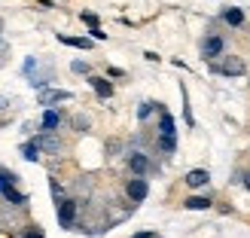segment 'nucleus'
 I'll return each instance as SVG.
<instances>
[{
	"label": "nucleus",
	"mask_w": 250,
	"mask_h": 238,
	"mask_svg": "<svg viewBox=\"0 0 250 238\" xmlns=\"http://www.w3.org/2000/svg\"><path fill=\"white\" fill-rule=\"evenodd\" d=\"M183 119H186V125H195V119H192V110H189V95H186V89H183Z\"/></svg>",
	"instance_id": "obj_19"
},
{
	"label": "nucleus",
	"mask_w": 250,
	"mask_h": 238,
	"mask_svg": "<svg viewBox=\"0 0 250 238\" xmlns=\"http://www.w3.org/2000/svg\"><path fill=\"white\" fill-rule=\"evenodd\" d=\"M3 198H6L9 205H16V208H24V205H28V195H24V193H19L16 186H9V190L3 193Z\"/></svg>",
	"instance_id": "obj_15"
},
{
	"label": "nucleus",
	"mask_w": 250,
	"mask_h": 238,
	"mask_svg": "<svg viewBox=\"0 0 250 238\" xmlns=\"http://www.w3.org/2000/svg\"><path fill=\"white\" fill-rule=\"evenodd\" d=\"M58 43H64V46H73V49H83V52H89V49L95 46L89 37H70V34H58Z\"/></svg>",
	"instance_id": "obj_12"
},
{
	"label": "nucleus",
	"mask_w": 250,
	"mask_h": 238,
	"mask_svg": "<svg viewBox=\"0 0 250 238\" xmlns=\"http://www.w3.org/2000/svg\"><path fill=\"white\" fill-rule=\"evenodd\" d=\"M159 150L162 153H177V125L174 116L165 110V104H159Z\"/></svg>",
	"instance_id": "obj_1"
},
{
	"label": "nucleus",
	"mask_w": 250,
	"mask_h": 238,
	"mask_svg": "<svg viewBox=\"0 0 250 238\" xmlns=\"http://www.w3.org/2000/svg\"><path fill=\"white\" fill-rule=\"evenodd\" d=\"M128 238H156V232H153V229H144V232H134V235H128Z\"/></svg>",
	"instance_id": "obj_26"
},
{
	"label": "nucleus",
	"mask_w": 250,
	"mask_h": 238,
	"mask_svg": "<svg viewBox=\"0 0 250 238\" xmlns=\"http://www.w3.org/2000/svg\"><path fill=\"white\" fill-rule=\"evenodd\" d=\"M61 110H55V107H46L43 110V116H40V129L43 131H58V125H61Z\"/></svg>",
	"instance_id": "obj_9"
},
{
	"label": "nucleus",
	"mask_w": 250,
	"mask_h": 238,
	"mask_svg": "<svg viewBox=\"0 0 250 238\" xmlns=\"http://www.w3.org/2000/svg\"><path fill=\"white\" fill-rule=\"evenodd\" d=\"M24 238H43V229H40V226H28Z\"/></svg>",
	"instance_id": "obj_24"
},
{
	"label": "nucleus",
	"mask_w": 250,
	"mask_h": 238,
	"mask_svg": "<svg viewBox=\"0 0 250 238\" xmlns=\"http://www.w3.org/2000/svg\"><path fill=\"white\" fill-rule=\"evenodd\" d=\"M128 168H131V174H141V177H146L149 168H153V162H149L146 153H141V150H131V153H128Z\"/></svg>",
	"instance_id": "obj_7"
},
{
	"label": "nucleus",
	"mask_w": 250,
	"mask_h": 238,
	"mask_svg": "<svg viewBox=\"0 0 250 238\" xmlns=\"http://www.w3.org/2000/svg\"><path fill=\"white\" fill-rule=\"evenodd\" d=\"M107 77H125V70H119V67H107Z\"/></svg>",
	"instance_id": "obj_28"
},
{
	"label": "nucleus",
	"mask_w": 250,
	"mask_h": 238,
	"mask_svg": "<svg viewBox=\"0 0 250 238\" xmlns=\"http://www.w3.org/2000/svg\"><path fill=\"white\" fill-rule=\"evenodd\" d=\"M73 129H77V131L89 129V119H85V116H77V119H73Z\"/></svg>",
	"instance_id": "obj_25"
},
{
	"label": "nucleus",
	"mask_w": 250,
	"mask_h": 238,
	"mask_svg": "<svg viewBox=\"0 0 250 238\" xmlns=\"http://www.w3.org/2000/svg\"><path fill=\"white\" fill-rule=\"evenodd\" d=\"M34 141L40 144V150H46V153H58V150H61V141H58L55 131H40Z\"/></svg>",
	"instance_id": "obj_11"
},
{
	"label": "nucleus",
	"mask_w": 250,
	"mask_h": 238,
	"mask_svg": "<svg viewBox=\"0 0 250 238\" xmlns=\"http://www.w3.org/2000/svg\"><path fill=\"white\" fill-rule=\"evenodd\" d=\"M186 186H192V190H205V186L210 183V171L205 168H192V171H186Z\"/></svg>",
	"instance_id": "obj_8"
},
{
	"label": "nucleus",
	"mask_w": 250,
	"mask_h": 238,
	"mask_svg": "<svg viewBox=\"0 0 250 238\" xmlns=\"http://www.w3.org/2000/svg\"><path fill=\"white\" fill-rule=\"evenodd\" d=\"M89 34H92V40H107V34H104L101 28H92Z\"/></svg>",
	"instance_id": "obj_27"
},
{
	"label": "nucleus",
	"mask_w": 250,
	"mask_h": 238,
	"mask_svg": "<svg viewBox=\"0 0 250 238\" xmlns=\"http://www.w3.org/2000/svg\"><path fill=\"white\" fill-rule=\"evenodd\" d=\"M223 52H226V40H223L220 34H208L205 40H202V58H205V61H214V58H220Z\"/></svg>",
	"instance_id": "obj_3"
},
{
	"label": "nucleus",
	"mask_w": 250,
	"mask_h": 238,
	"mask_svg": "<svg viewBox=\"0 0 250 238\" xmlns=\"http://www.w3.org/2000/svg\"><path fill=\"white\" fill-rule=\"evenodd\" d=\"M77 211H80V205L73 202V198H61V202H58V226L61 229H73V223H77Z\"/></svg>",
	"instance_id": "obj_4"
},
{
	"label": "nucleus",
	"mask_w": 250,
	"mask_h": 238,
	"mask_svg": "<svg viewBox=\"0 0 250 238\" xmlns=\"http://www.w3.org/2000/svg\"><path fill=\"white\" fill-rule=\"evenodd\" d=\"M16 174H12V171H6V168H0V195H3L6 190H9V186H16Z\"/></svg>",
	"instance_id": "obj_17"
},
{
	"label": "nucleus",
	"mask_w": 250,
	"mask_h": 238,
	"mask_svg": "<svg viewBox=\"0 0 250 238\" xmlns=\"http://www.w3.org/2000/svg\"><path fill=\"white\" fill-rule=\"evenodd\" d=\"M210 73H217V77H244L247 73V61L238 58V55H220L214 61H208Z\"/></svg>",
	"instance_id": "obj_2"
},
{
	"label": "nucleus",
	"mask_w": 250,
	"mask_h": 238,
	"mask_svg": "<svg viewBox=\"0 0 250 238\" xmlns=\"http://www.w3.org/2000/svg\"><path fill=\"white\" fill-rule=\"evenodd\" d=\"M80 19L89 24V28H98V16H95V12H80Z\"/></svg>",
	"instance_id": "obj_22"
},
{
	"label": "nucleus",
	"mask_w": 250,
	"mask_h": 238,
	"mask_svg": "<svg viewBox=\"0 0 250 238\" xmlns=\"http://www.w3.org/2000/svg\"><path fill=\"white\" fill-rule=\"evenodd\" d=\"M125 195L131 198L134 205H141L144 198L149 195V183H146V177H141V174H134V177L125 183Z\"/></svg>",
	"instance_id": "obj_5"
},
{
	"label": "nucleus",
	"mask_w": 250,
	"mask_h": 238,
	"mask_svg": "<svg viewBox=\"0 0 250 238\" xmlns=\"http://www.w3.org/2000/svg\"><path fill=\"white\" fill-rule=\"evenodd\" d=\"M156 110H159V104H153V101H144L141 107H137V119H141V122H146L149 116L156 113Z\"/></svg>",
	"instance_id": "obj_18"
},
{
	"label": "nucleus",
	"mask_w": 250,
	"mask_h": 238,
	"mask_svg": "<svg viewBox=\"0 0 250 238\" xmlns=\"http://www.w3.org/2000/svg\"><path fill=\"white\" fill-rule=\"evenodd\" d=\"M223 22L232 24V28H241V24H244V9H238V6H226V9H223Z\"/></svg>",
	"instance_id": "obj_13"
},
{
	"label": "nucleus",
	"mask_w": 250,
	"mask_h": 238,
	"mask_svg": "<svg viewBox=\"0 0 250 238\" xmlns=\"http://www.w3.org/2000/svg\"><path fill=\"white\" fill-rule=\"evenodd\" d=\"M49 190H52V195H55V202H61V198H64V190H61V183H58L55 177H49Z\"/></svg>",
	"instance_id": "obj_21"
},
{
	"label": "nucleus",
	"mask_w": 250,
	"mask_h": 238,
	"mask_svg": "<svg viewBox=\"0 0 250 238\" xmlns=\"http://www.w3.org/2000/svg\"><path fill=\"white\" fill-rule=\"evenodd\" d=\"M37 65H40L37 58H28V61L21 65V73H24V77H34V73H37Z\"/></svg>",
	"instance_id": "obj_20"
},
{
	"label": "nucleus",
	"mask_w": 250,
	"mask_h": 238,
	"mask_svg": "<svg viewBox=\"0 0 250 238\" xmlns=\"http://www.w3.org/2000/svg\"><path fill=\"white\" fill-rule=\"evenodd\" d=\"M70 70H73V73H89V61H73Z\"/></svg>",
	"instance_id": "obj_23"
},
{
	"label": "nucleus",
	"mask_w": 250,
	"mask_h": 238,
	"mask_svg": "<svg viewBox=\"0 0 250 238\" xmlns=\"http://www.w3.org/2000/svg\"><path fill=\"white\" fill-rule=\"evenodd\" d=\"M70 92L67 89H43L40 95H37V101H40V107H52V104H64L70 101Z\"/></svg>",
	"instance_id": "obj_6"
},
{
	"label": "nucleus",
	"mask_w": 250,
	"mask_h": 238,
	"mask_svg": "<svg viewBox=\"0 0 250 238\" xmlns=\"http://www.w3.org/2000/svg\"><path fill=\"white\" fill-rule=\"evenodd\" d=\"M210 205H214V202H210V195H189V198L183 202L186 211H208Z\"/></svg>",
	"instance_id": "obj_14"
},
{
	"label": "nucleus",
	"mask_w": 250,
	"mask_h": 238,
	"mask_svg": "<svg viewBox=\"0 0 250 238\" xmlns=\"http://www.w3.org/2000/svg\"><path fill=\"white\" fill-rule=\"evenodd\" d=\"M89 86L95 89V95L101 98V101H107V98H113V83H110L107 77H89Z\"/></svg>",
	"instance_id": "obj_10"
},
{
	"label": "nucleus",
	"mask_w": 250,
	"mask_h": 238,
	"mask_svg": "<svg viewBox=\"0 0 250 238\" xmlns=\"http://www.w3.org/2000/svg\"><path fill=\"white\" fill-rule=\"evenodd\" d=\"M21 156L28 159V162H37V159H40V144H37V141H28V144L21 147Z\"/></svg>",
	"instance_id": "obj_16"
},
{
	"label": "nucleus",
	"mask_w": 250,
	"mask_h": 238,
	"mask_svg": "<svg viewBox=\"0 0 250 238\" xmlns=\"http://www.w3.org/2000/svg\"><path fill=\"white\" fill-rule=\"evenodd\" d=\"M0 107H6V98H0Z\"/></svg>",
	"instance_id": "obj_30"
},
{
	"label": "nucleus",
	"mask_w": 250,
	"mask_h": 238,
	"mask_svg": "<svg viewBox=\"0 0 250 238\" xmlns=\"http://www.w3.org/2000/svg\"><path fill=\"white\" fill-rule=\"evenodd\" d=\"M244 186H247V190H250V171L244 174Z\"/></svg>",
	"instance_id": "obj_29"
}]
</instances>
